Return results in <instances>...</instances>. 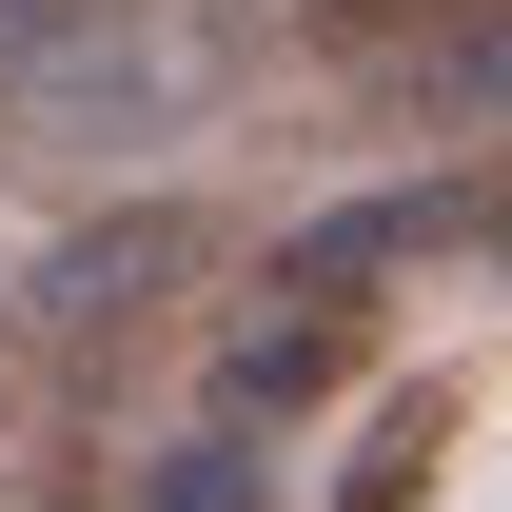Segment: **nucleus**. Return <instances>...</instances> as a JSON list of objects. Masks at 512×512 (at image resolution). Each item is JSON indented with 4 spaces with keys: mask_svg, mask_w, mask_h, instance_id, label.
Here are the masks:
<instances>
[{
    "mask_svg": "<svg viewBox=\"0 0 512 512\" xmlns=\"http://www.w3.org/2000/svg\"><path fill=\"white\" fill-rule=\"evenodd\" d=\"M197 276H217V217H197V197H119V217L40 237L0 276V394H60V375H99V355H138Z\"/></svg>",
    "mask_w": 512,
    "mask_h": 512,
    "instance_id": "nucleus-1",
    "label": "nucleus"
},
{
    "mask_svg": "<svg viewBox=\"0 0 512 512\" xmlns=\"http://www.w3.org/2000/svg\"><path fill=\"white\" fill-rule=\"evenodd\" d=\"M493 197L512 178H394V197H335V217H296L276 237V296H375V276H414V256H453V237H493Z\"/></svg>",
    "mask_w": 512,
    "mask_h": 512,
    "instance_id": "nucleus-2",
    "label": "nucleus"
},
{
    "mask_svg": "<svg viewBox=\"0 0 512 512\" xmlns=\"http://www.w3.org/2000/svg\"><path fill=\"white\" fill-rule=\"evenodd\" d=\"M335 375H355V316H335V296H256V316L217 335V434H256V414H316Z\"/></svg>",
    "mask_w": 512,
    "mask_h": 512,
    "instance_id": "nucleus-3",
    "label": "nucleus"
},
{
    "mask_svg": "<svg viewBox=\"0 0 512 512\" xmlns=\"http://www.w3.org/2000/svg\"><path fill=\"white\" fill-rule=\"evenodd\" d=\"M453 414H473L453 375H394L375 414H355V453H335L316 493H335V512H414V493H434V453H453Z\"/></svg>",
    "mask_w": 512,
    "mask_h": 512,
    "instance_id": "nucleus-4",
    "label": "nucleus"
},
{
    "mask_svg": "<svg viewBox=\"0 0 512 512\" xmlns=\"http://www.w3.org/2000/svg\"><path fill=\"white\" fill-rule=\"evenodd\" d=\"M138 512H276V473H256V434H178L138 453Z\"/></svg>",
    "mask_w": 512,
    "mask_h": 512,
    "instance_id": "nucleus-5",
    "label": "nucleus"
},
{
    "mask_svg": "<svg viewBox=\"0 0 512 512\" xmlns=\"http://www.w3.org/2000/svg\"><path fill=\"white\" fill-rule=\"evenodd\" d=\"M414 99H434V119H512V20H493V0H473L453 60H414Z\"/></svg>",
    "mask_w": 512,
    "mask_h": 512,
    "instance_id": "nucleus-6",
    "label": "nucleus"
},
{
    "mask_svg": "<svg viewBox=\"0 0 512 512\" xmlns=\"http://www.w3.org/2000/svg\"><path fill=\"white\" fill-rule=\"evenodd\" d=\"M316 40H414V20H473V0H296Z\"/></svg>",
    "mask_w": 512,
    "mask_h": 512,
    "instance_id": "nucleus-7",
    "label": "nucleus"
},
{
    "mask_svg": "<svg viewBox=\"0 0 512 512\" xmlns=\"http://www.w3.org/2000/svg\"><path fill=\"white\" fill-rule=\"evenodd\" d=\"M493 276H512V197H493Z\"/></svg>",
    "mask_w": 512,
    "mask_h": 512,
    "instance_id": "nucleus-8",
    "label": "nucleus"
}]
</instances>
